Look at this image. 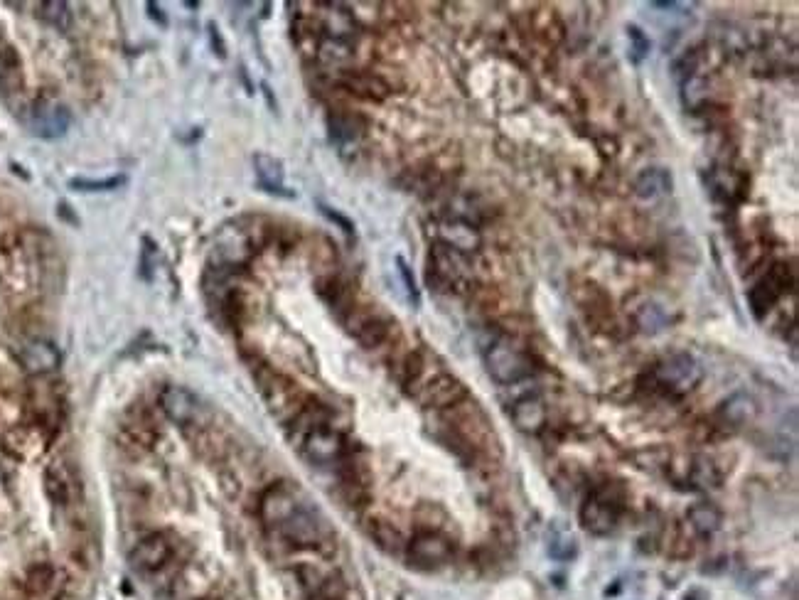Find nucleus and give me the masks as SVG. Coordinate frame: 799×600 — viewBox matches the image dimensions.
I'll use <instances>...</instances> for the list:
<instances>
[{"label": "nucleus", "mask_w": 799, "mask_h": 600, "mask_svg": "<svg viewBox=\"0 0 799 600\" xmlns=\"http://www.w3.org/2000/svg\"><path fill=\"white\" fill-rule=\"evenodd\" d=\"M254 377L256 384H259L261 396H264V404L268 406V411H271L273 419L281 421L283 426H288V423L296 419L300 409L308 404V394H305L291 377L276 372V369L268 367V364L254 369Z\"/></svg>", "instance_id": "nucleus-1"}, {"label": "nucleus", "mask_w": 799, "mask_h": 600, "mask_svg": "<svg viewBox=\"0 0 799 600\" xmlns=\"http://www.w3.org/2000/svg\"><path fill=\"white\" fill-rule=\"evenodd\" d=\"M271 537H276L278 541H283L291 549H313V551H323L327 544H330V527L313 507L305 502L298 512H293L281 527H276L273 532H268Z\"/></svg>", "instance_id": "nucleus-2"}, {"label": "nucleus", "mask_w": 799, "mask_h": 600, "mask_svg": "<svg viewBox=\"0 0 799 600\" xmlns=\"http://www.w3.org/2000/svg\"><path fill=\"white\" fill-rule=\"evenodd\" d=\"M347 332L364 347V350H379L386 342H391L396 332V320L382 313L374 305H352L342 318Z\"/></svg>", "instance_id": "nucleus-3"}, {"label": "nucleus", "mask_w": 799, "mask_h": 600, "mask_svg": "<svg viewBox=\"0 0 799 600\" xmlns=\"http://www.w3.org/2000/svg\"><path fill=\"white\" fill-rule=\"evenodd\" d=\"M485 367L490 377L502 387H514L532 374V360L507 337H495L485 347Z\"/></svg>", "instance_id": "nucleus-4"}, {"label": "nucleus", "mask_w": 799, "mask_h": 600, "mask_svg": "<svg viewBox=\"0 0 799 600\" xmlns=\"http://www.w3.org/2000/svg\"><path fill=\"white\" fill-rule=\"evenodd\" d=\"M622 492L618 487H598L591 495L583 500L581 510H578V519H581L583 529L595 534V537H605L613 532L620 522L622 514Z\"/></svg>", "instance_id": "nucleus-5"}, {"label": "nucleus", "mask_w": 799, "mask_h": 600, "mask_svg": "<svg viewBox=\"0 0 799 600\" xmlns=\"http://www.w3.org/2000/svg\"><path fill=\"white\" fill-rule=\"evenodd\" d=\"M28 406L32 426L40 428L47 438H52V433L62 423V394L57 384L50 379V374L30 379Z\"/></svg>", "instance_id": "nucleus-6"}, {"label": "nucleus", "mask_w": 799, "mask_h": 600, "mask_svg": "<svg viewBox=\"0 0 799 600\" xmlns=\"http://www.w3.org/2000/svg\"><path fill=\"white\" fill-rule=\"evenodd\" d=\"M296 446L300 450V455H303L310 465H315V468L337 465L342 458H345L347 450H350L345 433L337 431V428L330 426V423L310 428L308 433H303V436L298 438Z\"/></svg>", "instance_id": "nucleus-7"}, {"label": "nucleus", "mask_w": 799, "mask_h": 600, "mask_svg": "<svg viewBox=\"0 0 799 600\" xmlns=\"http://www.w3.org/2000/svg\"><path fill=\"white\" fill-rule=\"evenodd\" d=\"M652 379L654 384H657L662 391H667V394L684 396L701 382V367L691 355L677 352V355L664 357V360L654 367Z\"/></svg>", "instance_id": "nucleus-8"}, {"label": "nucleus", "mask_w": 799, "mask_h": 600, "mask_svg": "<svg viewBox=\"0 0 799 600\" xmlns=\"http://www.w3.org/2000/svg\"><path fill=\"white\" fill-rule=\"evenodd\" d=\"M303 505H305L303 495H300V490L293 485V482L286 480L273 482V485L266 487L264 495H261L259 500V519L268 532H273V529L281 527V524L286 522L293 512H298Z\"/></svg>", "instance_id": "nucleus-9"}, {"label": "nucleus", "mask_w": 799, "mask_h": 600, "mask_svg": "<svg viewBox=\"0 0 799 600\" xmlns=\"http://www.w3.org/2000/svg\"><path fill=\"white\" fill-rule=\"evenodd\" d=\"M453 554H455L453 541L445 537L443 532H431V529L416 534V537L406 544V559H409V564L414 566V569L421 571L443 569L445 564L453 561Z\"/></svg>", "instance_id": "nucleus-10"}, {"label": "nucleus", "mask_w": 799, "mask_h": 600, "mask_svg": "<svg viewBox=\"0 0 799 600\" xmlns=\"http://www.w3.org/2000/svg\"><path fill=\"white\" fill-rule=\"evenodd\" d=\"M337 468V482H340V495L345 500V505L350 507H364V502L369 500V475L367 460L362 458L357 448H350L345 453V458L335 465Z\"/></svg>", "instance_id": "nucleus-11"}, {"label": "nucleus", "mask_w": 799, "mask_h": 600, "mask_svg": "<svg viewBox=\"0 0 799 600\" xmlns=\"http://www.w3.org/2000/svg\"><path fill=\"white\" fill-rule=\"evenodd\" d=\"M296 578L305 600H347V581L337 569H323L318 564H300Z\"/></svg>", "instance_id": "nucleus-12"}, {"label": "nucleus", "mask_w": 799, "mask_h": 600, "mask_svg": "<svg viewBox=\"0 0 799 600\" xmlns=\"http://www.w3.org/2000/svg\"><path fill=\"white\" fill-rule=\"evenodd\" d=\"M416 399L421 401L426 409H453L460 401L468 399V389L460 382L458 377L448 372H438L433 377H428L421 387L416 389Z\"/></svg>", "instance_id": "nucleus-13"}, {"label": "nucleus", "mask_w": 799, "mask_h": 600, "mask_svg": "<svg viewBox=\"0 0 799 600\" xmlns=\"http://www.w3.org/2000/svg\"><path fill=\"white\" fill-rule=\"evenodd\" d=\"M30 128L35 136L40 138H47V141H52V138H60L67 133L69 123H72V114L67 111V106L60 104L57 99H37L35 104L30 106Z\"/></svg>", "instance_id": "nucleus-14"}, {"label": "nucleus", "mask_w": 799, "mask_h": 600, "mask_svg": "<svg viewBox=\"0 0 799 600\" xmlns=\"http://www.w3.org/2000/svg\"><path fill=\"white\" fill-rule=\"evenodd\" d=\"M131 566L141 573H155L163 571L165 566L173 559V539L165 532H153L148 537H143L131 549Z\"/></svg>", "instance_id": "nucleus-15"}, {"label": "nucleus", "mask_w": 799, "mask_h": 600, "mask_svg": "<svg viewBox=\"0 0 799 600\" xmlns=\"http://www.w3.org/2000/svg\"><path fill=\"white\" fill-rule=\"evenodd\" d=\"M792 283V273L787 271V266H775L768 276L763 278V281L755 283L753 288H750L748 293V303H750V310H753L755 318H765L768 315V310L772 305L780 300L782 293H785V288Z\"/></svg>", "instance_id": "nucleus-16"}, {"label": "nucleus", "mask_w": 799, "mask_h": 600, "mask_svg": "<svg viewBox=\"0 0 799 600\" xmlns=\"http://www.w3.org/2000/svg\"><path fill=\"white\" fill-rule=\"evenodd\" d=\"M337 87L347 94L364 101H386L391 96V87L384 77L372 72H359V69H342L337 72Z\"/></svg>", "instance_id": "nucleus-17"}, {"label": "nucleus", "mask_w": 799, "mask_h": 600, "mask_svg": "<svg viewBox=\"0 0 799 600\" xmlns=\"http://www.w3.org/2000/svg\"><path fill=\"white\" fill-rule=\"evenodd\" d=\"M160 409H163V414L180 428L195 426L202 414V406L200 401H197V396L182 387H165L160 391Z\"/></svg>", "instance_id": "nucleus-18"}, {"label": "nucleus", "mask_w": 799, "mask_h": 600, "mask_svg": "<svg viewBox=\"0 0 799 600\" xmlns=\"http://www.w3.org/2000/svg\"><path fill=\"white\" fill-rule=\"evenodd\" d=\"M428 281L431 283H438V286L443 288H453L458 286L460 278H463V256L458 254V251L448 249V246H443L441 241H438L436 246L431 249V259H428Z\"/></svg>", "instance_id": "nucleus-19"}, {"label": "nucleus", "mask_w": 799, "mask_h": 600, "mask_svg": "<svg viewBox=\"0 0 799 600\" xmlns=\"http://www.w3.org/2000/svg\"><path fill=\"white\" fill-rule=\"evenodd\" d=\"M438 237L441 244L448 249L458 251V254H473L480 249V232L475 229V224L463 222V219L448 217L438 224Z\"/></svg>", "instance_id": "nucleus-20"}, {"label": "nucleus", "mask_w": 799, "mask_h": 600, "mask_svg": "<svg viewBox=\"0 0 799 600\" xmlns=\"http://www.w3.org/2000/svg\"><path fill=\"white\" fill-rule=\"evenodd\" d=\"M20 362L32 377H42V374H52L60 367V352L45 340H28L20 347Z\"/></svg>", "instance_id": "nucleus-21"}, {"label": "nucleus", "mask_w": 799, "mask_h": 600, "mask_svg": "<svg viewBox=\"0 0 799 600\" xmlns=\"http://www.w3.org/2000/svg\"><path fill=\"white\" fill-rule=\"evenodd\" d=\"M47 441H50V438H47L40 428L32 426L30 423V426L10 428L3 438V446L10 455H15V458L28 460V458H35V455L45 448Z\"/></svg>", "instance_id": "nucleus-22"}, {"label": "nucleus", "mask_w": 799, "mask_h": 600, "mask_svg": "<svg viewBox=\"0 0 799 600\" xmlns=\"http://www.w3.org/2000/svg\"><path fill=\"white\" fill-rule=\"evenodd\" d=\"M509 414H512V421H514V426H517V431L529 433V436L544 431L546 406L536 394H527V396H522V399L514 401Z\"/></svg>", "instance_id": "nucleus-23"}, {"label": "nucleus", "mask_w": 799, "mask_h": 600, "mask_svg": "<svg viewBox=\"0 0 799 600\" xmlns=\"http://www.w3.org/2000/svg\"><path fill=\"white\" fill-rule=\"evenodd\" d=\"M42 482H45V495L52 505L55 507L72 505L74 480H72V473H69V468L62 463V460H55V463L47 465L45 475H42Z\"/></svg>", "instance_id": "nucleus-24"}, {"label": "nucleus", "mask_w": 799, "mask_h": 600, "mask_svg": "<svg viewBox=\"0 0 799 600\" xmlns=\"http://www.w3.org/2000/svg\"><path fill=\"white\" fill-rule=\"evenodd\" d=\"M318 293H320V298H323L325 303L330 305L332 313H335L340 320L345 318L347 310H350L352 305L357 303L355 293H352V286L342 276H323V278H320V281H318Z\"/></svg>", "instance_id": "nucleus-25"}, {"label": "nucleus", "mask_w": 799, "mask_h": 600, "mask_svg": "<svg viewBox=\"0 0 799 600\" xmlns=\"http://www.w3.org/2000/svg\"><path fill=\"white\" fill-rule=\"evenodd\" d=\"M23 62L8 40H0V94L10 96L23 91Z\"/></svg>", "instance_id": "nucleus-26"}, {"label": "nucleus", "mask_w": 799, "mask_h": 600, "mask_svg": "<svg viewBox=\"0 0 799 600\" xmlns=\"http://www.w3.org/2000/svg\"><path fill=\"white\" fill-rule=\"evenodd\" d=\"M57 581L60 578H57V569L52 564L30 566L28 578H25L28 600H57V591H60Z\"/></svg>", "instance_id": "nucleus-27"}, {"label": "nucleus", "mask_w": 799, "mask_h": 600, "mask_svg": "<svg viewBox=\"0 0 799 600\" xmlns=\"http://www.w3.org/2000/svg\"><path fill=\"white\" fill-rule=\"evenodd\" d=\"M327 128H330L332 141L355 143L367 131V119L355 114V111H332L327 116Z\"/></svg>", "instance_id": "nucleus-28"}, {"label": "nucleus", "mask_w": 799, "mask_h": 600, "mask_svg": "<svg viewBox=\"0 0 799 600\" xmlns=\"http://www.w3.org/2000/svg\"><path fill=\"white\" fill-rule=\"evenodd\" d=\"M755 416H758V404H755L753 396L743 394V391L728 396V399L721 404V409H718V419L733 428L748 426Z\"/></svg>", "instance_id": "nucleus-29"}, {"label": "nucleus", "mask_w": 799, "mask_h": 600, "mask_svg": "<svg viewBox=\"0 0 799 600\" xmlns=\"http://www.w3.org/2000/svg\"><path fill=\"white\" fill-rule=\"evenodd\" d=\"M254 170H256V178H259V185L264 187L266 192H273V195H291V192H286V187H283V178H286V173H283V163L276 158V155L256 153Z\"/></svg>", "instance_id": "nucleus-30"}, {"label": "nucleus", "mask_w": 799, "mask_h": 600, "mask_svg": "<svg viewBox=\"0 0 799 600\" xmlns=\"http://www.w3.org/2000/svg\"><path fill=\"white\" fill-rule=\"evenodd\" d=\"M672 185H674L672 173H667V170L662 168H647L637 175L635 195L640 197V200H657L659 195L672 192Z\"/></svg>", "instance_id": "nucleus-31"}, {"label": "nucleus", "mask_w": 799, "mask_h": 600, "mask_svg": "<svg viewBox=\"0 0 799 600\" xmlns=\"http://www.w3.org/2000/svg\"><path fill=\"white\" fill-rule=\"evenodd\" d=\"M686 482H689L694 490H709V487L721 485V473H718V465L713 463L711 458L706 455H696L686 463Z\"/></svg>", "instance_id": "nucleus-32"}, {"label": "nucleus", "mask_w": 799, "mask_h": 600, "mask_svg": "<svg viewBox=\"0 0 799 600\" xmlns=\"http://www.w3.org/2000/svg\"><path fill=\"white\" fill-rule=\"evenodd\" d=\"M426 355L421 350H411L406 352L404 357L399 360V367H396V379L404 389L414 391L423 384V377H426ZM416 394V391H414Z\"/></svg>", "instance_id": "nucleus-33"}, {"label": "nucleus", "mask_w": 799, "mask_h": 600, "mask_svg": "<svg viewBox=\"0 0 799 600\" xmlns=\"http://www.w3.org/2000/svg\"><path fill=\"white\" fill-rule=\"evenodd\" d=\"M315 57H318L323 64H327V67H335L337 72H342V67H345L347 62H352V57H355V45L347 40H337V37L323 35Z\"/></svg>", "instance_id": "nucleus-34"}, {"label": "nucleus", "mask_w": 799, "mask_h": 600, "mask_svg": "<svg viewBox=\"0 0 799 600\" xmlns=\"http://www.w3.org/2000/svg\"><path fill=\"white\" fill-rule=\"evenodd\" d=\"M686 519H689L691 529H694L696 534H701V537H711V534H716L723 524L721 510H718L716 505H711V502H699V505L689 507Z\"/></svg>", "instance_id": "nucleus-35"}, {"label": "nucleus", "mask_w": 799, "mask_h": 600, "mask_svg": "<svg viewBox=\"0 0 799 600\" xmlns=\"http://www.w3.org/2000/svg\"><path fill=\"white\" fill-rule=\"evenodd\" d=\"M369 537H372L374 544H377L382 551H386V554H399V551L406 549L404 534H401L394 524L386 522V519H372V522H369Z\"/></svg>", "instance_id": "nucleus-36"}, {"label": "nucleus", "mask_w": 799, "mask_h": 600, "mask_svg": "<svg viewBox=\"0 0 799 600\" xmlns=\"http://www.w3.org/2000/svg\"><path fill=\"white\" fill-rule=\"evenodd\" d=\"M37 8L42 10V18L47 20L50 25H55L57 30H67L69 23H72V13H69V5L60 3V0H52V3H40Z\"/></svg>", "instance_id": "nucleus-37"}, {"label": "nucleus", "mask_w": 799, "mask_h": 600, "mask_svg": "<svg viewBox=\"0 0 799 600\" xmlns=\"http://www.w3.org/2000/svg\"><path fill=\"white\" fill-rule=\"evenodd\" d=\"M121 185H126V178L123 175H114V178H106V180H72L69 182V187L77 192H111V190H119Z\"/></svg>", "instance_id": "nucleus-38"}, {"label": "nucleus", "mask_w": 799, "mask_h": 600, "mask_svg": "<svg viewBox=\"0 0 799 600\" xmlns=\"http://www.w3.org/2000/svg\"><path fill=\"white\" fill-rule=\"evenodd\" d=\"M637 328L642 332H662L664 325H667V320H664L662 310L657 308V305H645V308H640V313H637Z\"/></svg>", "instance_id": "nucleus-39"}, {"label": "nucleus", "mask_w": 799, "mask_h": 600, "mask_svg": "<svg viewBox=\"0 0 799 600\" xmlns=\"http://www.w3.org/2000/svg\"><path fill=\"white\" fill-rule=\"evenodd\" d=\"M627 35H630L632 45H635L632 47V52H635V62H642V57L650 52V40H647V37L642 35V30L635 28V25H632V28H627Z\"/></svg>", "instance_id": "nucleus-40"}, {"label": "nucleus", "mask_w": 799, "mask_h": 600, "mask_svg": "<svg viewBox=\"0 0 799 600\" xmlns=\"http://www.w3.org/2000/svg\"><path fill=\"white\" fill-rule=\"evenodd\" d=\"M320 210H323V214H325L327 219H332V222H335V224H340V227L345 229L347 234H352V232H355V224H352L350 219L345 217V214H340V212H337V210H332V207H325V205H320Z\"/></svg>", "instance_id": "nucleus-41"}, {"label": "nucleus", "mask_w": 799, "mask_h": 600, "mask_svg": "<svg viewBox=\"0 0 799 600\" xmlns=\"http://www.w3.org/2000/svg\"><path fill=\"white\" fill-rule=\"evenodd\" d=\"M396 264H399V271H401V276H404V283H406V288H409L411 291V296H414V300L418 298V293H416V283H414V276H411V269L409 266L404 264V259H396Z\"/></svg>", "instance_id": "nucleus-42"}, {"label": "nucleus", "mask_w": 799, "mask_h": 600, "mask_svg": "<svg viewBox=\"0 0 799 600\" xmlns=\"http://www.w3.org/2000/svg\"><path fill=\"white\" fill-rule=\"evenodd\" d=\"M209 40H212L214 52H217L219 57H224V55H227V50H224V42H222V37H219L217 25H209Z\"/></svg>", "instance_id": "nucleus-43"}, {"label": "nucleus", "mask_w": 799, "mask_h": 600, "mask_svg": "<svg viewBox=\"0 0 799 600\" xmlns=\"http://www.w3.org/2000/svg\"><path fill=\"white\" fill-rule=\"evenodd\" d=\"M146 10H148L150 18H153L155 23L160 25V28H165V25H168V18H165V15H163V10H160V5H158V3H148V5H146Z\"/></svg>", "instance_id": "nucleus-44"}]
</instances>
